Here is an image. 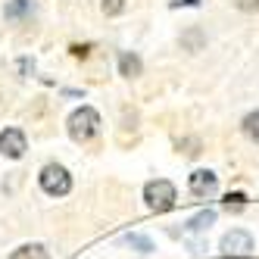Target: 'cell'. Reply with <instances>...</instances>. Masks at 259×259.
<instances>
[{
	"mask_svg": "<svg viewBox=\"0 0 259 259\" xmlns=\"http://www.w3.org/2000/svg\"><path fill=\"white\" fill-rule=\"evenodd\" d=\"M144 200H147V206H150L153 212H169L175 206V184L172 181H165V178H156L150 181L144 188Z\"/></svg>",
	"mask_w": 259,
	"mask_h": 259,
	"instance_id": "6da1fadb",
	"label": "cell"
},
{
	"mask_svg": "<svg viewBox=\"0 0 259 259\" xmlns=\"http://www.w3.org/2000/svg\"><path fill=\"white\" fill-rule=\"evenodd\" d=\"M97 128H100V116L91 106H81V109H75V113L69 116V135H72V141H78V144L91 141L97 135Z\"/></svg>",
	"mask_w": 259,
	"mask_h": 259,
	"instance_id": "7a4b0ae2",
	"label": "cell"
},
{
	"mask_svg": "<svg viewBox=\"0 0 259 259\" xmlns=\"http://www.w3.org/2000/svg\"><path fill=\"white\" fill-rule=\"evenodd\" d=\"M41 188L47 194H53V197H63V194L72 191V178H69V172L63 169V165L50 162V165H44V169H41Z\"/></svg>",
	"mask_w": 259,
	"mask_h": 259,
	"instance_id": "3957f363",
	"label": "cell"
},
{
	"mask_svg": "<svg viewBox=\"0 0 259 259\" xmlns=\"http://www.w3.org/2000/svg\"><path fill=\"white\" fill-rule=\"evenodd\" d=\"M250 250H253V237L247 231H240V228H234V231H228L222 237V253L225 256L240 259V256H250Z\"/></svg>",
	"mask_w": 259,
	"mask_h": 259,
	"instance_id": "277c9868",
	"label": "cell"
},
{
	"mask_svg": "<svg viewBox=\"0 0 259 259\" xmlns=\"http://www.w3.org/2000/svg\"><path fill=\"white\" fill-rule=\"evenodd\" d=\"M0 153L10 156V159H19L25 153V135L19 128H7V132H0Z\"/></svg>",
	"mask_w": 259,
	"mask_h": 259,
	"instance_id": "5b68a950",
	"label": "cell"
},
{
	"mask_svg": "<svg viewBox=\"0 0 259 259\" xmlns=\"http://www.w3.org/2000/svg\"><path fill=\"white\" fill-rule=\"evenodd\" d=\"M212 191H215V175L209 169H197L191 175V194L194 197H209Z\"/></svg>",
	"mask_w": 259,
	"mask_h": 259,
	"instance_id": "8992f818",
	"label": "cell"
},
{
	"mask_svg": "<svg viewBox=\"0 0 259 259\" xmlns=\"http://www.w3.org/2000/svg\"><path fill=\"white\" fill-rule=\"evenodd\" d=\"M141 60L135 57V53H122V57H119V72H122V75L125 78H135V75H141Z\"/></svg>",
	"mask_w": 259,
	"mask_h": 259,
	"instance_id": "52a82bcc",
	"label": "cell"
},
{
	"mask_svg": "<svg viewBox=\"0 0 259 259\" xmlns=\"http://www.w3.org/2000/svg\"><path fill=\"white\" fill-rule=\"evenodd\" d=\"M125 244L135 247V250H141V253H150V250H153V244H150L147 237H141V234H125Z\"/></svg>",
	"mask_w": 259,
	"mask_h": 259,
	"instance_id": "ba28073f",
	"label": "cell"
},
{
	"mask_svg": "<svg viewBox=\"0 0 259 259\" xmlns=\"http://www.w3.org/2000/svg\"><path fill=\"white\" fill-rule=\"evenodd\" d=\"M244 132L259 144V109H256V113H250L247 119H244Z\"/></svg>",
	"mask_w": 259,
	"mask_h": 259,
	"instance_id": "9c48e42d",
	"label": "cell"
},
{
	"mask_svg": "<svg viewBox=\"0 0 259 259\" xmlns=\"http://www.w3.org/2000/svg\"><path fill=\"white\" fill-rule=\"evenodd\" d=\"M28 0H13V4L7 7V19H19V16H25L28 13Z\"/></svg>",
	"mask_w": 259,
	"mask_h": 259,
	"instance_id": "30bf717a",
	"label": "cell"
},
{
	"mask_svg": "<svg viewBox=\"0 0 259 259\" xmlns=\"http://www.w3.org/2000/svg\"><path fill=\"white\" fill-rule=\"evenodd\" d=\"M212 222H215V212H209V209H206V212H200V215L191 222V228H194V231H203L206 225H212Z\"/></svg>",
	"mask_w": 259,
	"mask_h": 259,
	"instance_id": "8fae6325",
	"label": "cell"
},
{
	"mask_svg": "<svg viewBox=\"0 0 259 259\" xmlns=\"http://www.w3.org/2000/svg\"><path fill=\"white\" fill-rule=\"evenodd\" d=\"M10 259H41V247H19Z\"/></svg>",
	"mask_w": 259,
	"mask_h": 259,
	"instance_id": "7c38bea8",
	"label": "cell"
},
{
	"mask_svg": "<svg viewBox=\"0 0 259 259\" xmlns=\"http://www.w3.org/2000/svg\"><path fill=\"white\" fill-rule=\"evenodd\" d=\"M125 10V0H103V13L106 16H119Z\"/></svg>",
	"mask_w": 259,
	"mask_h": 259,
	"instance_id": "4fadbf2b",
	"label": "cell"
},
{
	"mask_svg": "<svg viewBox=\"0 0 259 259\" xmlns=\"http://www.w3.org/2000/svg\"><path fill=\"white\" fill-rule=\"evenodd\" d=\"M237 10H244V13H259V0H234Z\"/></svg>",
	"mask_w": 259,
	"mask_h": 259,
	"instance_id": "5bb4252c",
	"label": "cell"
},
{
	"mask_svg": "<svg viewBox=\"0 0 259 259\" xmlns=\"http://www.w3.org/2000/svg\"><path fill=\"white\" fill-rule=\"evenodd\" d=\"M225 206H228V209H231V206L240 209V206H244V194H228V197H225Z\"/></svg>",
	"mask_w": 259,
	"mask_h": 259,
	"instance_id": "9a60e30c",
	"label": "cell"
},
{
	"mask_svg": "<svg viewBox=\"0 0 259 259\" xmlns=\"http://www.w3.org/2000/svg\"><path fill=\"white\" fill-rule=\"evenodd\" d=\"M88 50H91V47H78V44L72 47V53H75V57H88Z\"/></svg>",
	"mask_w": 259,
	"mask_h": 259,
	"instance_id": "2e32d148",
	"label": "cell"
}]
</instances>
